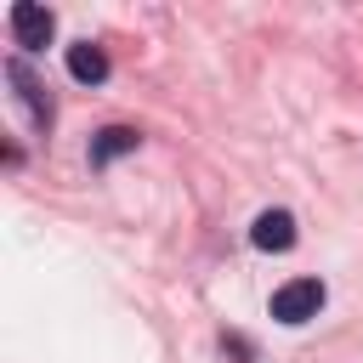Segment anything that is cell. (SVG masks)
<instances>
[{
  "label": "cell",
  "instance_id": "cell-3",
  "mask_svg": "<svg viewBox=\"0 0 363 363\" xmlns=\"http://www.w3.org/2000/svg\"><path fill=\"white\" fill-rule=\"evenodd\" d=\"M6 23H11V40H17L23 51H40V45L57 34V17H51V6H34V0H17V6L6 11Z\"/></svg>",
  "mask_w": 363,
  "mask_h": 363
},
{
  "label": "cell",
  "instance_id": "cell-1",
  "mask_svg": "<svg viewBox=\"0 0 363 363\" xmlns=\"http://www.w3.org/2000/svg\"><path fill=\"white\" fill-rule=\"evenodd\" d=\"M323 295H329L323 278H289V284L272 289V318L278 323H306V318H318Z\"/></svg>",
  "mask_w": 363,
  "mask_h": 363
},
{
  "label": "cell",
  "instance_id": "cell-4",
  "mask_svg": "<svg viewBox=\"0 0 363 363\" xmlns=\"http://www.w3.org/2000/svg\"><path fill=\"white\" fill-rule=\"evenodd\" d=\"M136 147H142V130H130V125H108V130L91 136V170H102V164H113L119 153H136Z\"/></svg>",
  "mask_w": 363,
  "mask_h": 363
},
{
  "label": "cell",
  "instance_id": "cell-2",
  "mask_svg": "<svg viewBox=\"0 0 363 363\" xmlns=\"http://www.w3.org/2000/svg\"><path fill=\"white\" fill-rule=\"evenodd\" d=\"M6 79L17 85V102H23V113H28V125L34 130H51V119H57V108H51V91L28 74V62L23 57H6Z\"/></svg>",
  "mask_w": 363,
  "mask_h": 363
},
{
  "label": "cell",
  "instance_id": "cell-6",
  "mask_svg": "<svg viewBox=\"0 0 363 363\" xmlns=\"http://www.w3.org/2000/svg\"><path fill=\"white\" fill-rule=\"evenodd\" d=\"M68 74H74L79 85H102V79H108V51L91 45V40L68 45Z\"/></svg>",
  "mask_w": 363,
  "mask_h": 363
},
{
  "label": "cell",
  "instance_id": "cell-5",
  "mask_svg": "<svg viewBox=\"0 0 363 363\" xmlns=\"http://www.w3.org/2000/svg\"><path fill=\"white\" fill-rule=\"evenodd\" d=\"M250 244L255 250H289L295 244V216L289 210H261L255 227H250Z\"/></svg>",
  "mask_w": 363,
  "mask_h": 363
}]
</instances>
